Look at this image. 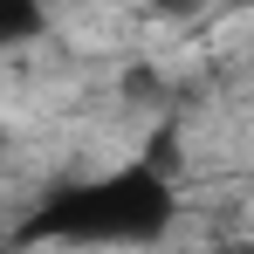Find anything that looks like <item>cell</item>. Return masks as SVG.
Here are the masks:
<instances>
[{"instance_id":"cell-1","label":"cell","mask_w":254,"mask_h":254,"mask_svg":"<svg viewBox=\"0 0 254 254\" xmlns=\"http://www.w3.org/2000/svg\"><path fill=\"white\" fill-rule=\"evenodd\" d=\"M179 220V186L172 165L158 158H130L110 172H83L48 186V199L21 227V248H83V254H130V248H158Z\"/></svg>"},{"instance_id":"cell-2","label":"cell","mask_w":254,"mask_h":254,"mask_svg":"<svg viewBox=\"0 0 254 254\" xmlns=\"http://www.w3.org/2000/svg\"><path fill=\"white\" fill-rule=\"evenodd\" d=\"M48 35V0H0V55Z\"/></svg>"},{"instance_id":"cell-3","label":"cell","mask_w":254,"mask_h":254,"mask_svg":"<svg viewBox=\"0 0 254 254\" xmlns=\"http://www.w3.org/2000/svg\"><path fill=\"white\" fill-rule=\"evenodd\" d=\"M151 7H158V14H192L199 0H151Z\"/></svg>"},{"instance_id":"cell-4","label":"cell","mask_w":254,"mask_h":254,"mask_svg":"<svg viewBox=\"0 0 254 254\" xmlns=\"http://www.w3.org/2000/svg\"><path fill=\"white\" fill-rule=\"evenodd\" d=\"M213 254H254V241H213Z\"/></svg>"},{"instance_id":"cell-5","label":"cell","mask_w":254,"mask_h":254,"mask_svg":"<svg viewBox=\"0 0 254 254\" xmlns=\"http://www.w3.org/2000/svg\"><path fill=\"white\" fill-rule=\"evenodd\" d=\"M0 254H14V241H0Z\"/></svg>"}]
</instances>
